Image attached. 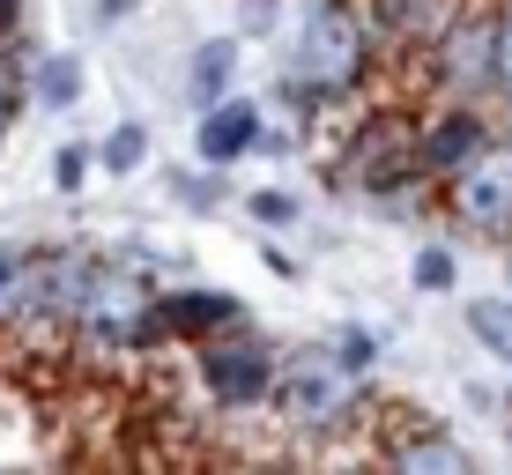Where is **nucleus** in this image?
<instances>
[{
  "label": "nucleus",
  "instance_id": "9d476101",
  "mask_svg": "<svg viewBox=\"0 0 512 475\" xmlns=\"http://www.w3.org/2000/svg\"><path fill=\"white\" fill-rule=\"evenodd\" d=\"M90 268H97V253H75V245H45V253H38V297H30V320H75Z\"/></svg>",
  "mask_w": 512,
  "mask_h": 475
},
{
  "label": "nucleus",
  "instance_id": "4468645a",
  "mask_svg": "<svg viewBox=\"0 0 512 475\" xmlns=\"http://www.w3.org/2000/svg\"><path fill=\"white\" fill-rule=\"evenodd\" d=\"M30 297H38V253H8L0 245V327H23Z\"/></svg>",
  "mask_w": 512,
  "mask_h": 475
},
{
  "label": "nucleus",
  "instance_id": "f3484780",
  "mask_svg": "<svg viewBox=\"0 0 512 475\" xmlns=\"http://www.w3.org/2000/svg\"><path fill=\"white\" fill-rule=\"evenodd\" d=\"M97 164L112 171V179L141 171V164H149V134H141V127H112V134H104V149H97Z\"/></svg>",
  "mask_w": 512,
  "mask_h": 475
},
{
  "label": "nucleus",
  "instance_id": "2eb2a0df",
  "mask_svg": "<svg viewBox=\"0 0 512 475\" xmlns=\"http://www.w3.org/2000/svg\"><path fill=\"white\" fill-rule=\"evenodd\" d=\"M30 97L52 104V112H67V104L82 97V60H75V52H45V60H30Z\"/></svg>",
  "mask_w": 512,
  "mask_h": 475
},
{
  "label": "nucleus",
  "instance_id": "39448f33",
  "mask_svg": "<svg viewBox=\"0 0 512 475\" xmlns=\"http://www.w3.org/2000/svg\"><path fill=\"white\" fill-rule=\"evenodd\" d=\"M201 386L223 401V409H253V401H268V386H275V349L260 342V334H245L238 327H223V334H201Z\"/></svg>",
  "mask_w": 512,
  "mask_h": 475
},
{
  "label": "nucleus",
  "instance_id": "a211bd4d",
  "mask_svg": "<svg viewBox=\"0 0 512 475\" xmlns=\"http://www.w3.org/2000/svg\"><path fill=\"white\" fill-rule=\"evenodd\" d=\"M453 283H461V268H453V253H446V245H423V253H416V290H453Z\"/></svg>",
  "mask_w": 512,
  "mask_h": 475
},
{
  "label": "nucleus",
  "instance_id": "412c9836",
  "mask_svg": "<svg viewBox=\"0 0 512 475\" xmlns=\"http://www.w3.org/2000/svg\"><path fill=\"white\" fill-rule=\"evenodd\" d=\"M90 164H97L90 149H60V156H52V186H60V193H75L82 179H90Z\"/></svg>",
  "mask_w": 512,
  "mask_h": 475
},
{
  "label": "nucleus",
  "instance_id": "5701e85b",
  "mask_svg": "<svg viewBox=\"0 0 512 475\" xmlns=\"http://www.w3.org/2000/svg\"><path fill=\"white\" fill-rule=\"evenodd\" d=\"M334 349H342V357L357 364V372L372 364V334H357V327H349V334H334Z\"/></svg>",
  "mask_w": 512,
  "mask_h": 475
},
{
  "label": "nucleus",
  "instance_id": "6ab92c4d",
  "mask_svg": "<svg viewBox=\"0 0 512 475\" xmlns=\"http://www.w3.org/2000/svg\"><path fill=\"white\" fill-rule=\"evenodd\" d=\"M23 90H30V82H23V60L0 45V134H8V119H15V112H23Z\"/></svg>",
  "mask_w": 512,
  "mask_h": 475
},
{
  "label": "nucleus",
  "instance_id": "423d86ee",
  "mask_svg": "<svg viewBox=\"0 0 512 475\" xmlns=\"http://www.w3.org/2000/svg\"><path fill=\"white\" fill-rule=\"evenodd\" d=\"M431 75L446 82L461 104H475L483 90H498V52H490V15H453L431 38Z\"/></svg>",
  "mask_w": 512,
  "mask_h": 475
},
{
  "label": "nucleus",
  "instance_id": "f03ea898",
  "mask_svg": "<svg viewBox=\"0 0 512 475\" xmlns=\"http://www.w3.org/2000/svg\"><path fill=\"white\" fill-rule=\"evenodd\" d=\"M268 401L290 416L297 431H342L349 416H357V401H364V394H357V364H349L334 342L290 349V357H275Z\"/></svg>",
  "mask_w": 512,
  "mask_h": 475
},
{
  "label": "nucleus",
  "instance_id": "f257e3e1",
  "mask_svg": "<svg viewBox=\"0 0 512 475\" xmlns=\"http://www.w3.org/2000/svg\"><path fill=\"white\" fill-rule=\"evenodd\" d=\"M364 52H372V23L349 0H312L297 23V52H290V90L305 97H342L364 82Z\"/></svg>",
  "mask_w": 512,
  "mask_h": 475
},
{
  "label": "nucleus",
  "instance_id": "9b49d317",
  "mask_svg": "<svg viewBox=\"0 0 512 475\" xmlns=\"http://www.w3.org/2000/svg\"><path fill=\"white\" fill-rule=\"evenodd\" d=\"M453 15H461V0H372L364 23H379L386 38H401V45H431Z\"/></svg>",
  "mask_w": 512,
  "mask_h": 475
},
{
  "label": "nucleus",
  "instance_id": "6e6552de",
  "mask_svg": "<svg viewBox=\"0 0 512 475\" xmlns=\"http://www.w3.org/2000/svg\"><path fill=\"white\" fill-rule=\"evenodd\" d=\"M253 142H260V104H253V97H216V104H201L193 149H201L208 171H223V164H238V156H253Z\"/></svg>",
  "mask_w": 512,
  "mask_h": 475
},
{
  "label": "nucleus",
  "instance_id": "0eeeda50",
  "mask_svg": "<svg viewBox=\"0 0 512 475\" xmlns=\"http://www.w3.org/2000/svg\"><path fill=\"white\" fill-rule=\"evenodd\" d=\"M483 142H490V127L468 112L461 97H453V112H438L431 127H423L416 142H409V164H416V179H446V171H461Z\"/></svg>",
  "mask_w": 512,
  "mask_h": 475
},
{
  "label": "nucleus",
  "instance_id": "7ed1b4c3",
  "mask_svg": "<svg viewBox=\"0 0 512 475\" xmlns=\"http://www.w3.org/2000/svg\"><path fill=\"white\" fill-rule=\"evenodd\" d=\"M149 305H156V290L141 283V260H97L67 327H75L90 349H104V357H119V349H149L156 342Z\"/></svg>",
  "mask_w": 512,
  "mask_h": 475
},
{
  "label": "nucleus",
  "instance_id": "dca6fc26",
  "mask_svg": "<svg viewBox=\"0 0 512 475\" xmlns=\"http://www.w3.org/2000/svg\"><path fill=\"white\" fill-rule=\"evenodd\" d=\"M468 334L490 349V357L512 364V297H475L468 305Z\"/></svg>",
  "mask_w": 512,
  "mask_h": 475
},
{
  "label": "nucleus",
  "instance_id": "1a4fd4ad",
  "mask_svg": "<svg viewBox=\"0 0 512 475\" xmlns=\"http://www.w3.org/2000/svg\"><path fill=\"white\" fill-rule=\"evenodd\" d=\"M149 320H156V342H164V334L201 342V334L238 327V297L231 290H171V297H156V305H149Z\"/></svg>",
  "mask_w": 512,
  "mask_h": 475
},
{
  "label": "nucleus",
  "instance_id": "f8f14e48",
  "mask_svg": "<svg viewBox=\"0 0 512 475\" xmlns=\"http://www.w3.org/2000/svg\"><path fill=\"white\" fill-rule=\"evenodd\" d=\"M394 468L401 475H468V446L438 424H416L409 438H394Z\"/></svg>",
  "mask_w": 512,
  "mask_h": 475
},
{
  "label": "nucleus",
  "instance_id": "393cba45",
  "mask_svg": "<svg viewBox=\"0 0 512 475\" xmlns=\"http://www.w3.org/2000/svg\"><path fill=\"white\" fill-rule=\"evenodd\" d=\"M15 15H23V0H0V38L15 30Z\"/></svg>",
  "mask_w": 512,
  "mask_h": 475
},
{
  "label": "nucleus",
  "instance_id": "ddd939ff",
  "mask_svg": "<svg viewBox=\"0 0 512 475\" xmlns=\"http://www.w3.org/2000/svg\"><path fill=\"white\" fill-rule=\"evenodd\" d=\"M231 82H238V45H231V38H208L201 52H193V75H186L193 104H216V97H231Z\"/></svg>",
  "mask_w": 512,
  "mask_h": 475
},
{
  "label": "nucleus",
  "instance_id": "4be33fe9",
  "mask_svg": "<svg viewBox=\"0 0 512 475\" xmlns=\"http://www.w3.org/2000/svg\"><path fill=\"white\" fill-rule=\"evenodd\" d=\"M290 216H297L290 193H275V186H268V193H253V223H290Z\"/></svg>",
  "mask_w": 512,
  "mask_h": 475
},
{
  "label": "nucleus",
  "instance_id": "a878e982",
  "mask_svg": "<svg viewBox=\"0 0 512 475\" xmlns=\"http://www.w3.org/2000/svg\"><path fill=\"white\" fill-rule=\"evenodd\" d=\"M505 134H512V90H505Z\"/></svg>",
  "mask_w": 512,
  "mask_h": 475
},
{
  "label": "nucleus",
  "instance_id": "b1692460",
  "mask_svg": "<svg viewBox=\"0 0 512 475\" xmlns=\"http://www.w3.org/2000/svg\"><path fill=\"white\" fill-rule=\"evenodd\" d=\"M179 201H186V208H208V201H216V186H201V171H186V179H179Z\"/></svg>",
  "mask_w": 512,
  "mask_h": 475
},
{
  "label": "nucleus",
  "instance_id": "aec40b11",
  "mask_svg": "<svg viewBox=\"0 0 512 475\" xmlns=\"http://www.w3.org/2000/svg\"><path fill=\"white\" fill-rule=\"evenodd\" d=\"M490 52H498V90H512V0H498L490 15Z\"/></svg>",
  "mask_w": 512,
  "mask_h": 475
},
{
  "label": "nucleus",
  "instance_id": "20e7f679",
  "mask_svg": "<svg viewBox=\"0 0 512 475\" xmlns=\"http://www.w3.org/2000/svg\"><path fill=\"white\" fill-rule=\"evenodd\" d=\"M438 186H446L453 223H468V231H483V238L512 231V134H505V142L490 134V142L475 149L461 171H446Z\"/></svg>",
  "mask_w": 512,
  "mask_h": 475
}]
</instances>
